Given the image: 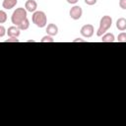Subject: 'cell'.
Masks as SVG:
<instances>
[{"instance_id": "cell-16", "label": "cell", "mask_w": 126, "mask_h": 126, "mask_svg": "<svg viewBox=\"0 0 126 126\" xmlns=\"http://www.w3.org/2000/svg\"><path fill=\"white\" fill-rule=\"evenodd\" d=\"M119 7L123 10H126V0H119Z\"/></svg>"}, {"instance_id": "cell-12", "label": "cell", "mask_w": 126, "mask_h": 126, "mask_svg": "<svg viewBox=\"0 0 126 126\" xmlns=\"http://www.w3.org/2000/svg\"><path fill=\"white\" fill-rule=\"evenodd\" d=\"M29 27H30V21H29V19H28V18L18 26V28H19L21 31H26V30H28V29H29Z\"/></svg>"}, {"instance_id": "cell-11", "label": "cell", "mask_w": 126, "mask_h": 126, "mask_svg": "<svg viewBox=\"0 0 126 126\" xmlns=\"http://www.w3.org/2000/svg\"><path fill=\"white\" fill-rule=\"evenodd\" d=\"M114 40H115L114 34H113V33H110V32L104 33V34L101 36V41H102V42H113Z\"/></svg>"}, {"instance_id": "cell-2", "label": "cell", "mask_w": 126, "mask_h": 126, "mask_svg": "<svg viewBox=\"0 0 126 126\" xmlns=\"http://www.w3.org/2000/svg\"><path fill=\"white\" fill-rule=\"evenodd\" d=\"M112 26V18L110 16H103L100 21H99V27L97 29V32H96V35L97 36H102L107 31L109 28H111Z\"/></svg>"}, {"instance_id": "cell-10", "label": "cell", "mask_w": 126, "mask_h": 126, "mask_svg": "<svg viewBox=\"0 0 126 126\" xmlns=\"http://www.w3.org/2000/svg\"><path fill=\"white\" fill-rule=\"evenodd\" d=\"M116 28L119 31L124 32L126 30V19L125 18H119L116 21Z\"/></svg>"}, {"instance_id": "cell-18", "label": "cell", "mask_w": 126, "mask_h": 126, "mask_svg": "<svg viewBox=\"0 0 126 126\" xmlns=\"http://www.w3.org/2000/svg\"><path fill=\"white\" fill-rule=\"evenodd\" d=\"M6 33V30L4 28V26H0V37H3Z\"/></svg>"}, {"instance_id": "cell-20", "label": "cell", "mask_w": 126, "mask_h": 126, "mask_svg": "<svg viewBox=\"0 0 126 126\" xmlns=\"http://www.w3.org/2000/svg\"><path fill=\"white\" fill-rule=\"evenodd\" d=\"M66 1H67L69 4H73V5H75L76 3H78L79 0H66Z\"/></svg>"}, {"instance_id": "cell-6", "label": "cell", "mask_w": 126, "mask_h": 126, "mask_svg": "<svg viewBox=\"0 0 126 126\" xmlns=\"http://www.w3.org/2000/svg\"><path fill=\"white\" fill-rule=\"evenodd\" d=\"M25 8L28 12L34 13L37 9V3L35 0H27L25 3Z\"/></svg>"}, {"instance_id": "cell-7", "label": "cell", "mask_w": 126, "mask_h": 126, "mask_svg": "<svg viewBox=\"0 0 126 126\" xmlns=\"http://www.w3.org/2000/svg\"><path fill=\"white\" fill-rule=\"evenodd\" d=\"M20 33H21V30L17 26H12L7 30V34L9 37H18Z\"/></svg>"}, {"instance_id": "cell-13", "label": "cell", "mask_w": 126, "mask_h": 126, "mask_svg": "<svg viewBox=\"0 0 126 126\" xmlns=\"http://www.w3.org/2000/svg\"><path fill=\"white\" fill-rule=\"evenodd\" d=\"M7 21V14L5 11H0V24H4Z\"/></svg>"}, {"instance_id": "cell-15", "label": "cell", "mask_w": 126, "mask_h": 126, "mask_svg": "<svg viewBox=\"0 0 126 126\" xmlns=\"http://www.w3.org/2000/svg\"><path fill=\"white\" fill-rule=\"evenodd\" d=\"M40 42H54V39L51 35H45L40 39Z\"/></svg>"}, {"instance_id": "cell-21", "label": "cell", "mask_w": 126, "mask_h": 126, "mask_svg": "<svg viewBox=\"0 0 126 126\" xmlns=\"http://www.w3.org/2000/svg\"><path fill=\"white\" fill-rule=\"evenodd\" d=\"M73 42H85V40L82 39V38H76V39L73 40Z\"/></svg>"}, {"instance_id": "cell-19", "label": "cell", "mask_w": 126, "mask_h": 126, "mask_svg": "<svg viewBox=\"0 0 126 126\" xmlns=\"http://www.w3.org/2000/svg\"><path fill=\"white\" fill-rule=\"evenodd\" d=\"M5 42H19V39L17 37H10L9 39L5 40Z\"/></svg>"}, {"instance_id": "cell-8", "label": "cell", "mask_w": 126, "mask_h": 126, "mask_svg": "<svg viewBox=\"0 0 126 126\" xmlns=\"http://www.w3.org/2000/svg\"><path fill=\"white\" fill-rule=\"evenodd\" d=\"M46 32H47L48 35L54 36L58 33V27L55 24H49L46 27Z\"/></svg>"}, {"instance_id": "cell-4", "label": "cell", "mask_w": 126, "mask_h": 126, "mask_svg": "<svg viewBox=\"0 0 126 126\" xmlns=\"http://www.w3.org/2000/svg\"><path fill=\"white\" fill-rule=\"evenodd\" d=\"M81 34L87 38L89 37H92L94 35V26L91 25V24H87V25H84L82 28H81V31H80Z\"/></svg>"}, {"instance_id": "cell-14", "label": "cell", "mask_w": 126, "mask_h": 126, "mask_svg": "<svg viewBox=\"0 0 126 126\" xmlns=\"http://www.w3.org/2000/svg\"><path fill=\"white\" fill-rule=\"evenodd\" d=\"M117 41L118 42H126V32H120L117 36Z\"/></svg>"}, {"instance_id": "cell-3", "label": "cell", "mask_w": 126, "mask_h": 126, "mask_svg": "<svg viewBox=\"0 0 126 126\" xmlns=\"http://www.w3.org/2000/svg\"><path fill=\"white\" fill-rule=\"evenodd\" d=\"M32 23L37 27V28H44L47 25V18L44 12L42 11H35L32 16Z\"/></svg>"}, {"instance_id": "cell-17", "label": "cell", "mask_w": 126, "mask_h": 126, "mask_svg": "<svg viewBox=\"0 0 126 126\" xmlns=\"http://www.w3.org/2000/svg\"><path fill=\"white\" fill-rule=\"evenodd\" d=\"M85 1V3L87 4V5H89V6H93V5H94L96 2H97V0H84Z\"/></svg>"}, {"instance_id": "cell-1", "label": "cell", "mask_w": 126, "mask_h": 126, "mask_svg": "<svg viewBox=\"0 0 126 126\" xmlns=\"http://www.w3.org/2000/svg\"><path fill=\"white\" fill-rule=\"evenodd\" d=\"M28 11L26 10V8H17L12 16H11V21H12V24H14V26H19L22 22H24L28 17Z\"/></svg>"}, {"instance_id": "cell-9", "label": "cell", "mask_w": 126, "mask_h": 126, "mask_svg": "<svg viewBox=\"0 0 126 126\" xmlns=\"http://www.w3.org/2000/svg\"><path fill=\"white\" fill-rule=\"evenodd\" d=\"M18 3V0H3L2 2V7L6 10H10L14 8Z\"/></svg>"}, {"instance_id": "cell-5", "label": "cell", "mask_w": 126, "mask_h": 126, "mask_svg": "<svg viewBox=\"0 0 126 126\" xmlns=\"http://www.w3.org/2000/svg\"><path fill=\"white\" fill-rule=\"evenodd\" d=\"M69 15H70L71 19H73V20H79L82 17V15H83V10H82V8L80 6L75 5V6H73L70 9Z\"/></svg>"}]
</instances>
